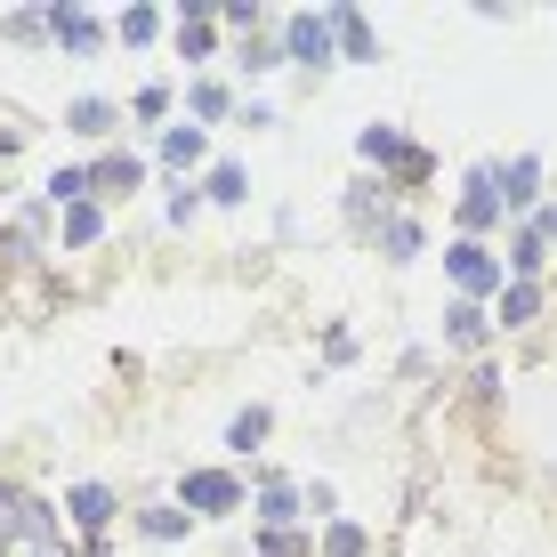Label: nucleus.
<instances>
[{"label":"nucleus","mask_w":557,"mask_h":557,"mask_svg":"<svg viewBox=\"0 0 557 557\" xmlns=\"http://www.w3.org/2000/svg\"><path fill=\"white\" fill-rule=\"evenodd\" d=\"M226 436H235V453H251L267 436V412H235V429H226Z\"/></svg>","instance_id":"nucleus-4"},{"label":"nucleus","mask_w":557,"mask_h":557,"mask_svg":"<svg viewBox=\"0 0 557 557\" xmlns=\"http://www.w3.org/2000/svg\"><path fill=\"white\" fill-rule=\"evenodd\" d=\"M453 275L469 283V292H485V283H493V267H485V251H476V243H460V251H453Z\"/></svg>","instance_id":"nucleus-3"},{"label":"nucleus","mask_w":557,"mask_h":557,"mask_svg":"<svg viewBox=\"0 0 557 557\" xmlns=\"http://www.w3.org/2000/svg\"><path fill=\"white\" fill-rule=\"evenodd\" d=\"M73 517H82L89 533H106V517H113V493H106V485H82V493H73Z\"/></svg>","instance_id":"nucleus-2"},{"label":"nucleus","mask_w":557,"mask_h":557,"mask_svg":"<svg viewBox=\"0 0 557 557\" xmlns=\"http://www.w3.org/2000/svg\"><path fill=\"white\" fill-rule=\"evenodd\" d=\"M162 153H170V162H195V153H202V129H170Z\"/></svg>","instance_id":"nucleus-6"},{"label":"nucleus","mask_w":557,"mask_h":557,"mask_svg":"<svg viewBox=\"0 0 557 557\" xmlns=\"http://www.w3.org/2000/svg\"><path fill=\"white\" fill-rule=\"evenodd\" d=\"M292 49H299V57H315V65H323V25H315V16H299V25H292Z\"/></svg>","instance_id":"nucleus-5"},{"label":"nucleus","mask_w":557,"mask_h":557,"mask_svg":"<svg viewBox=\"0 0 557 557\" xmlns=\"http://www.w3.org/2000/svg\"><path fill=\"white\" fill-rule=\"evenodd\" d=\"M210 202H243V170H235V162H226L219 178H210Z\"/></svg>","instance_id":"nucleus-7"},{"label":"nucleus","mask_w":557,"mask_h":557,"mask_svg":"<svg viewBox=\"0 0 557 557\" xmlns=\"http://www.w3.org/2000/svg\"><path fill=\"white\" fill-rule=\"evenodd\" d=\"M533 315V292H502V323H525Z\"/></svg>","instance_id":"nucleus-9"},{"label":"nucleus","mask_w":557,"mask_h":557,"mask_svg":"<svg viewBox=\"0 0 557 557\" xmlns=\"http://www.w3.org/2000/svg\"><path fill=\"white\" fill-rule=\"evenodd\" d=\"M146 533H162V542H170V533H186V517L178 509H146Z\"/></svg>","instance_id":"nucleus-8"},{"label":"nucleus","mask_w":557,"mask_h":557,"mask_svg":"<svg viewBox=\"0 0 557 557\" xmlns=\"http://www.w3.org/2000/svg\"><path fill=\"white\" fill-rule=\"evenodd\" d=\"M235 502H243V485H235V476H219V469L186 476V509H210V517H219V509H235Z\"/></svg>","instance_id":"nucleus-1"}]
</instances>
